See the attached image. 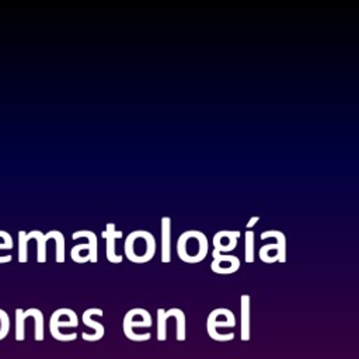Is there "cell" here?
Listing matches in <instances>:
<instances>
[{
    "label": "cell",
    "mask_w": 359,
    "mask_h": 359,
    "mask_svg": "<svg viewBox=\"0 0 359 359\" xmlns=\"http://www.w3.org/2000/svg\"><path fill=\"white\" fill-rule=\"evenodd\" d=\"M164 317L168 320L170 317H175V321H177V334H175V338L178 342H184L185 338H187V331H185V314L181 309L178 307H172V309H168L164 311Z\"/></svg>",
    "instance_id": "cell-14"
},
{
    "label": "cell",
    "mask_w": 359,
    "mask_h": 359,
    "mask_svg": "<svg viewBox=\"0 0 359 359\" xmlns=\"http://www.w3.org/2000/svg\"><path fill=\"white\" fill-rule=\"evenodd\" d=\"M45 240L46 243L49 240L55 241V261L57 264L65 262V236L59 230H50L45 233Z\"/></svg>",
    "instance_id": "cell-15"
},
{
    "label": "cell",
    "mask_w": 359,
    "mask_h": 359,
    "mask_svg": "<svg viewBox=\"0 0 359 359\" xmlns=\"http://www.w3.org/2000/svg\"><path fill=\"white\" fill-rule=\"evenodd\" d=\"M8 331H10V317L3 309H0V341L8 335Z\"/></svg>",
    "instance_id": "cell-23"
},
{
    "label": "cell",
    "mask_w": 359,
    "mask_h": 359,
    "mask_svg": "<svg viewBox=\"0 0 359 359\" xmlns=\"http://www.w3.org/2000/svg\"><path fill=\"white\" fill-rule=\"evenodd\" d=\"M29 240H35L36 241V261L39 264H45L46 262V240H45V234L39 230H32L29 233H27Z\"/></svg>",
    "instance_id": "cell-16"
},
{
    "label": "cell",
    "mask_w": 359,
    "mask_h": 359,
    "mask_svg": "<svg viewBox=\"0 0 359 359\" xmlns=\"http://www.w3.org/2000/svg\"><path fill=\"white\" fill-rule=\"evenodd\" d=\"M79 325V317L77 314L67 307H62L57 309L52 313L50 318H49V331L50 335L59 341V342H70L74 341L77 338L76 332H70V334H62L60 328L62 327H69V328H74Z\"/></svg>",
    "instance_id": "cell-4"
},
{
    "label": "cell",
    "mask_w": 359,
    "mask_h": 359,
    "mask_svg": "<svg viewBox=\"0 0 359 359\" xmlns=\"http://www.w3.org/2000/svg\"><path fill=\"white\" fill-rule=\"evenodd\" d=\"M212 258L213 259L210 262V269L219 275L234 273L240 269V265H241L238 257L230 255V254H217Z\"/></svg>",
    "instance_id": "cell-10"
},
{
    "label": "cell",
    "mask_w": 359,
    "mask_h": 359,
    "mask_svg": "<svg viewBox=\"0 0 359 359\" xmlns=\"http://www.w3.org/2000/svg\"><path fill=\"white\" fill-rule=\"evenodd\" d=\"M236 325V317L231 313V310L223 317V320H219V309H215L213 311L209 313L208 320H206V331L209 334V337L216 341V342H227L231 341L234 338L233 332H227V334H219L217 328L219 327H226V328H231Z\"/></svg>",
    "instance_id": "cell-5"
},
{
    "label": "cell",
    "mask_w": 359,
    "mask_h": 359,
    "mask_svg": "<svg viewBox=\"0 0 359 359\" xmlns=\"http://www.w3.org/2000/svg\"><path fill=\"white\" fill-rule=\"evenodd\" d=\"M102 238H105L107 241V248H105V255L107 259L112 264H121L123 261V255H119L115 252V241L118 238L123 237V233L121 230L115 229L114 223H107V229L102 231Z\"/></svg>",
    "instance_id": "cell-9"
},
{
    "label": "cell",
    "mask_w": 359,
    "mask_h": 359,
    "mask_svg": "<svg viewBox=\"0 0 359 359\" xmlns=\"http://www.w3.org/2000/svg\"><path fill=\"white\" fill-rule=\"evenodd\" d=\"M244 257L247 264H252L255 259V233L247 230L244 234Z\"/></svg>",
    "instance_id": "cell-17"
},
{
    "label": "cell",
    "mask_w": 359,
    "mask_h": 359,
    "mask_svg": "<svg viewBox=\"0 0 359 359\" xmlns=\"http://www.w3.org/2000/svg\"><path fill=\"white\" fill-rule=\"evenodd\" d=\"M164 309H157V339L160 342L167 338V318L164 317Z\"/></svg>",
    "instance_id": "cell-22"
},
{
    "label": "cell",
    "mask_w": 359,
    "mask_h": 359,
    "mask_svg": "<svg viewBox=\"0 0 359 359\" xmlns=\"http://www.w3.org/2000/svg\"><path fill=\"white\" fill-rule=\"evenodd\" d=\"M28 236L24 230L18 231V262L25 264L28 261Z\"/></svg>",
    "instance_id": "cell-20"
},
{
    "label": "cell",
    "mask_w": 359,
    "mask_h": 359,
    "mask_svg": "<svg viewBox=\"0 0 359 359\" xmlns=\"http://www.w3.org/2000/svg\"><path fill=\"white\" fill-rule=\"evenodd\" d=\"M13 248V238L11 236L4 231V230H0V250H10ZM11 255H3L0 257V264H6V262H10L11 261Z\"/></svg>",
    "instance_id": "cell-21"
},
{
    "label": "cell",
    "mask_w": 359,
    "mask_h": 359,
    "mask_svg": "<svg viewBox=\"0 0 359 359\" xmlns=\"http://www.w3.org/2000/svg\"><path fill=\"white\" fill-rule=\"evenodd\" d=\"M209 241L199 230H187L177 240V254L182 262L198 264L208 255Z\"/></svg>",
    "instance_id": "cell-2"
},
{
    "label": "cell",
    "mask_w": 359,
    "mask_h": 359,
    "mask_svg": "<svg viewBox=\"0 0 359 359\" xmlns=\"http://www.w3.org/2000/svg\"><path fill=\"white\" fill-rule=\"evenodd\" d=\"M153 321H151V317H147V318H142V320H135L132 313L128 311L123 317V321H122V330H123V334L126 335V338H129L130 341H135V342H143V341H149L151 334L150 332H146V334H136L133 331V328H140V327H151Z\"/></svg>",
    "instance_id": "cell-6"
},
{
    "label": "cell",
    "mask_w": 359,
    "mask_h": 359,
    "mask_svg": "<svg viewBox=\"0 0 359 359\" xmlns=\"http://www.w3.org/2000/svg\"><path fill=\"white\" fill-rule=\"evenodd\" d=\"M73 240L77 238H87V244L90 247V262L95 264L98 261V240L94 231L91 230H79L72 234Z\"/></svg>",
    "instance_id": "cell-13"
},
{
    "label": "cell",
    "mask_w": 359,
    "mask_h": 359,
    "mask_svg": "<svg viewBox=\"0 0 359 359\" xmlns=\"http://www.w3.org/2000/svg\"><path fill=\"white\" fill-rule=\"evenodd\" d=\"M157 250L154 236L147 230L130 231L123 244L125 257L135 264H144L153 259Z\"/></svg>",
    "instance_id": "cell-1"
},
{
    "label": "cell",
    "mask_w": 359,
    "mask_h": 359,
    "mask_svg": "<svg viewBox=\"0 0 359 359\" xmlns=\"http://www.w3.org/2000/svg\"><path fill=\"white\" fill-rule=\"evenodd\" d=\"M268 237L275 238V243H269L262 245L258 250V257L265 264H273V262H286V237L279 230H266L262 231L259 238L265 240Z\"/></svg>",
    "instance_id": "cell-3"
},
{
    "label": "cell",
    "mask_w": 359,
    "mask_h": 359,
    "mask_svg": "<svg viewBox=\"0 0 359 359\" xmlns=\"http://www.w3.org/2000/svg\"><path fill=\"white\" fill-rule=\"evenodd\" d=\"M259 219H261L259 216H251V217H250V220H248V222H247V224H245L247 230H251V229H252V227L259 222Z\"/></svg>",
    "instance_id": "cell-24"
},
{
    "label": "cell",
    "mask_w": 359,
    "mask_h": 359,
    "mask_svg": "<svg viewBox=\"0 0 359 359\" xmlns=\"http://www.w3.org/2000/svg\"><path fill=\"white\" fill-rule=\"evenodd\" d=\"M241 341H250L251 335H250V294L244 293L241 294Z\"/></svg>",
    "instance_id": "cell-12"
},
{
    "label": "cell",
    "mask_w": 359,
    "mask_h": 359,
    "mask_svg": "<svg viewBox=\"0 0 359 359\" xmlns=\"http://www.w3.org/2000/svg\"><path fill=\"white\" fill-rule=\"evenodd\" d=\"M70 258L76 264H84L90 261V247L87 243L77 244L70 250Z\"/></svg>",
    "instance_id": "cell-18"
},
{
    "label": "cell",
    "mask_w": 359,
    "mask_h": 359,
    "mask_svg": "<svg viewBox=\"0 0 359 359\" xmlns=\"http://www.w3.org/2000/svg\"><path fill=\"white\" fill-rule=\"evenodd\" d=\"M161 262L170 264L171 262V217L163 216L161 217V251H160Z\"/></svg>",
    "instance_id": "cell-11"
},
{
    "label": "cell",
    "mask_w": 359,
    "mask_h": 359,
    "mask_svg": "<svg viewBox=\"0 0 359 359\" xmlns=\"http://www.w3.org/2000/svg\"><path fill=\"white\" fill-rule=\"evenodd\" d=\"M25 311L22 309H15V341L24 342L25 339V320H27Z\"/></svg>",
    "instance_id": "cell-19"
},
{
    "label": "cell",
    "mask_w": 359,
    "mask_h": 359,
    "mask_svg": "<svg viewBox=\"0 0 359 359\" xmlns=\"http://www.w3.org/2000/svg\"><path fill=\"white\" fill-rule=\"evenodd\" d=\"M93 316H100V317H102V316H104V311H102L101 309H97V307H91V309L84 310V313H83V316H81V321H83L84 325H87V327H90V328L94 330L93 334H87V332H83V334H81V338H83L84 341H87V342L100 341V339L104 337V334H105L104 325H102L101 323H98V321H94V320L91 318Z\"/></svg>",
    "instance_id": "cell-8"
},
{
    "label": "cell",
    "mask_w": 359,
    "mask_h": 359,
    "mask_svg": "<svg viewBox=\"0 0 359 359\" xmlns=\"http://www.w3.org/2000/svg\"><path fill=\"white\" fill-rule=\"evenodd\" d=\"M238 230H220L215 233L213 236V251L212 257L217 254H227L233 251L237 247L238 237H240Z\"/></svg>",
    "instance_id": "cell-7"
}]
</instances>
